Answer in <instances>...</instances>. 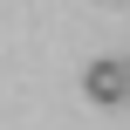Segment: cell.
Returning <instances> with one entry per match:
<instances>
[{"mask_svg": "<svg viewBox=\"0 0 130 130\" xmlns=\"http://www.w3.org/2000/svg\"><path fill=\"white\" fill-rule=\"evenodd\" d=\"M123 69H130V62H123Z\"/></svg>", "mask_w": 130, "mask_h": 130, "instance_id": "2", "label": "cell"}, {"mask_svg": "<svg viewBox=\"0 0 130 130\" xmlns=\"http://www.w3.org/2000/svg\"><path fill=\"white\" fill-rule=\"evenodd\" d=\"M82 89H89V103H123V96H130V69L103 55V62L82 69Z\"/></svg>", "mask_w": 130, "mask_h": 130, "instance_id": "1", "label": "cell"}]
</instances>
